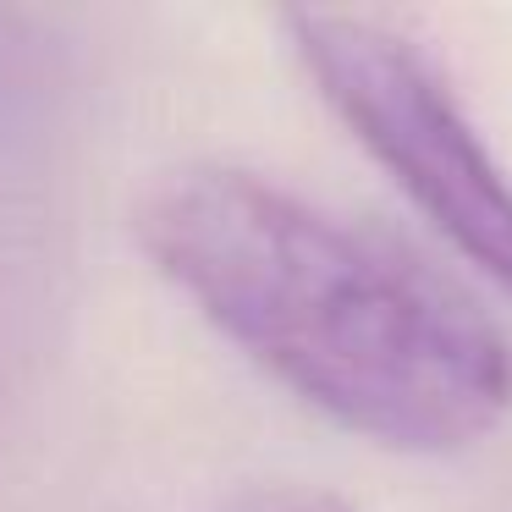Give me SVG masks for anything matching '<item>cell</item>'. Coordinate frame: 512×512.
Here are the masks:
<instances>
[{
  "instance_id": "obj_1",
  "label": "cell",
  "mask_w": 512,
  "mask_h": 512,
  "mask_svg": "<svg viewBox=\"0 0 512 512\" xmlns=\"http://www.w3.org/2000/svg\"><path fill=\"white\" fill-rule=\"evenodd\" d=\"M138 243L270 380L380 446L457 452L512 408V347L474 298L254 171L160 177Z\"/></svg>"
},
{
  "instance_id": "obj_2",
  "label": "cell",
  "mask_w": 512,
  "mask_h": 512,
  "mask_svg": "<svg viewBox=\"0 0 512 512\" xmlns=\"http://www.w3.org/2000/svg\"><path fill=\"white\" fill-rule=\"evenodd\" d=\"M287 39L325 105L391 182L512 298V177L474 133L435 61L391 28L342 12H287Z\"/></svg>"
},
{
  "instance_id": "obj_3",
  "label": "cell",
  "mask_w": 512,
  "mask_h": 512,
  "mask_svg": "<svg viewBox=\"0 0 512 512\" xmlns=\"http://www.w3.org/2000/svg\"><path fill=\"white\" fill-rule=\"evenodd\" d=\"M237 512H347L336 496H320V490H281V496H259Z\"/></svg>"
}]
</instances>
